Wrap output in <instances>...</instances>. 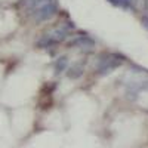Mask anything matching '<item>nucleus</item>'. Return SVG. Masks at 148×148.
<instances>
[{
	"instance_id": "obj_1",
	"label": "nucleus",
	"mask_w": 148,
	"mask_h": 148,
	"mask_svg": "<svg viewBox=\"0 0 148 148\" xmlns=\"http://www.w3.org/2000/svg\"><path fill=\"white\" fill-rule=\"evenodd\" d=\"M123 61H125V56L123 55H116V53L102 55L96 62V73L99 76H105V74L114 71Z\"/></svg>"
},
{
	"instance_id": "obj_2",
	"label": "nucleus",
	"mask_w": 148,
	"mask_h": 148,
	"mask_svg": "<svg viewBox=\"0 0 148 148\" xmlns=\"http://www.w3.org/2000/svg\"><path fill=\"white\" fill-rule=\"evenodd\" d=\"M58 12V5L55 3V0H51L45 5H42L40 8H37L36 10L31 12V15L34 18V21L37 22H42V21H47L56 15Z\"/></svg>"
},
{
	"instance_id": "obj_3",
	"label": "nucleus",
	"mask_w": 148,
	"mask_h": 148,
	"mask_svg": "<svg viewBox=\"0 0 148 148\" xmlns=\"http://www.w3.org/2000/svg\"><path fill=\"white\" fill-rule=\"evenodd\" d=\"M73 46H76V47H80L82 51H90V49H93L95 46V42L92 39H89V37H86V36H82V37H77V39H74L71 42Z\"/></svg>"
},
{
	"instance_id": "obj_4",
	"label": "nucleus",
	"mask_w": 148,
	"mask_h": 148,
	"mask_svg": "<svg viewBox=\"0 0 148 148\" xmlns=\"http://www.w3.org/2000/svg\"><path fill=\"white\" fill-rule=\"evenodd\" d=\"M47 2H51V0H21L19 6H21L22 9H25V10L33 12V10H36L37 8H40L42 5H45V3H47Z\"/></svg>"
},
{
	"instance_id": "obj_5",
	"label": "nucleus",
	"mask_w": 148,
	"mask_h": 148,
	"mask_svg": "<svg viewBox=\"0 0 148 148\" xmlns=\"http://www.w3.org/2000/svg\"><path fill=\"white\" fill-rule=\"evenodd\" d=\"M67 36H68V30L67 28H56V30L49 33V37H51L55 43H59V42L65 40Z\"/></svg>"
},
{
	"instance_id": "obj_6",
	"label": "nucleus",
	"mask_w": 148,
	"mask_h": 148,
	"mask_svg": "<svg viewBox=\"0 0 148 148\" xmlns=\"http://www.w3.org/2000/svg\"><path fill=\"white\" fill-rule=\"evenodd\" d=\"M83 74V62H79V64H74L73 67L68 68L67 71V76L70 79H79Z\"/></svg>"
},
{
	"instance_id": "obj_7",
	"label": "nucleus",
	"mask_w": 148,
	"mask_h": 148,
	"mask_svg": "<svg viewBox=\"0 0 148 148\" xmlns=\"http://www.w3.org/2000/svg\"><path fill=\"white\" fill-rule=\"evenodd\" d=\"M111 5H114L117 8H123V9H133V0H107Z\"/></svg>"
},
{
	"instance_id": "obj_8",
	"label": "nucleus",
	"mask_w": 148,
	"mask_h": 148,
	"mask_svg": "<svg viewBox=\"0 0 148 148\" xmlns=\"http://www.w3.org/2000/svg\"><path fill=\"white\" fill-rule=\"evenodd\" d=\"M68 67V58L67 56H61L59 59H56V62H55V73L59 74V73H62L64 70H67Z\"/></svg>"
},
{
	"instance_id": "obj_9",
	"label": "nucleus",
	"mask_w": 148,
	"mask_h": 148,
	"mask_svg": "<svg viewBox=\"0 0 148 148\" xmlns=\"http://www.w3.org/2000/svg\"><path fill=\"white\" fill-rule=\"evenodd\" d=\"M53 45H55V42L49 37V34L42 37L40 40H37V46H39V47H49V46H53Z\"/></svg>"
},
{
	"instance_id": "obj_10",
	"label": "nucleus",
	"mask_w": 148,
	"mask_h": 148,
	"mask_svg": "<svg viewBox=\"0 0 148 148\" xmlns=\"http://www.w3.org/2000/svg\"><path fill=\"white\" fill-rule=\"evenodd\" d=\"M142 25L148 30V16H142Z\"/></svg>"
}]
</instances>
